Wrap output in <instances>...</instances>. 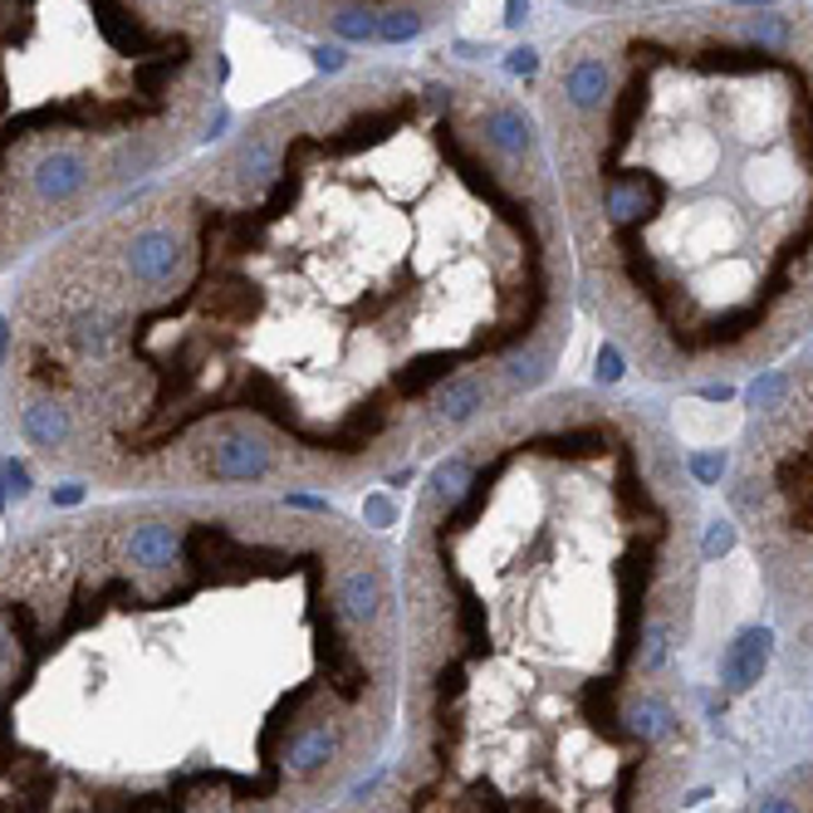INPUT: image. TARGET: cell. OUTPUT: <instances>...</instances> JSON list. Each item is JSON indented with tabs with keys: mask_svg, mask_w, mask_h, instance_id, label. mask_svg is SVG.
<instances>
[{
	"mask_svg": "<svg viewBox=\"0 0 813 813\" xmlns=\"http://www.w3.org/2000/svg\"><path fill=\"white\" fill-rule=\"evenodd\" d=\"M574 300L535 114L378 59L40 270L0 378L25 447L98 486L359 490L539 398Z\"/></svg>",
	"mask_w": 813,
	"mask_h": 813,
	"instance_id": "obj_1",
	"label": "cell"
},
{
	"mask_svg": "<svg viewBox=\"0 0 813 813\" xmlns=\"http://www.w3.org/2000/svg\"><path fill=\"white\" fill-rule=\"evenodd\" d=\"M398 701V549L324 505H118L0 554V813H319Z\"/></svg>",
	"mask_w": 813,
	"mask_h": 813,
	"instance_id": "obj_2",
	"label": "cell"
},
{
	"mask_svg": "<svg viewBox=\"0 0 813 813\" xmlns=\"http://www.w3.org/2000/svg\"><path fill=\"white\" fill-rule=\"evenodd\" d=\"M696 569V486L647 402L545 388L490 417L412 500L392 745L319 813H676Z\"/></svg>",
	"mask_w": 813,
	"mask_h": 813,
	"instance_id": "obj_3",
	"label": "cell"
},
{
	"mask_svg": "<svg viewBox=\"0 0 813 813\" xmlns=\"http://www.w3.org/2000/svg\"><path fill=\"white\" fill-rule=\"evenodd\" d=\"M574 294L657 388L813 339V16L780 0L603 16L545 65Z\"/></svg>",
	"mask_w": 813,
	"mask_h": 813,
	"instance_id": "obj_4",
	"label": "cell"
},
{
	"mask_svg": "<svg viewBox=\"0 0 813 813\" xmlns=\"http://www.w3.org/2000/svg\"><path fill=\"white\" fill-rule=\"evenodd\" d=\"M212 69L206 0H0V261L163 163Z\"/></svg>",
	"mask_w": 813,
	"mask_h": 813,
	"instance_id": "obj_5",
	"label": "cell"
},
{
	"mask_svg": "<svg viewBox=\"0 0 813 813\" xmlns=\"http://www.w3.org/2000/svg\"><path fill=\"white\" fill-rule=\"evenodd\" d=\"M731 510L794 633L813 637V339L760 373L731 466Z\"/></svg>",
	"mask_w": 813,
	"mask_h": 813,
	"instance_id": "obj_6",
	"label": "cell"
},
{
	"mask_svg": "<svg viewBox=\"0 0 813 813\" xmlns=\"http://www.w3.org/2000/svg\"><path fill=\"white\" fill-rule=\"evenodd\" d=\"M750 813H813V765L804 774H794L790 790L765 794Z\"/></svg>",
	"mask_w": 813,
	"mask_h": 813,
	"instance_id": "obj_7",
	"label": "cell"
},
{
	"mask_svg": "<svg viewBox=\"0 0 813 813\" xmlns=\"http://www.w3.org/2000/svg\"><path fill=\"white\" fill-rule=\"evenodd\" d=\"M574 10H603V16H623V10H667V6H686V0H559Z\"/></svg>",
	"mask_w": 813,
	"mask_h": 813,
	"instance_id": "obj_8",
	"label": "cell"
}]
</instances>
